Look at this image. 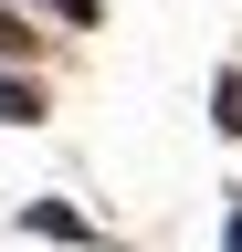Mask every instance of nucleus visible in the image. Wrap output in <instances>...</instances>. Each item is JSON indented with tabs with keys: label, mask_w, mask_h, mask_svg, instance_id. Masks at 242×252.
<instances>
[{
	"label": "nucleus",
	"mask_w": 242,
	"mask_h": 252,
	"mask_svg": "<svg viewBox=\"0 0 242 252\" xmlns=\"http://www.w3.org/2000/svg\"><path fill=\"white\" fill-rule=\"evenodd\" d=\"M21 220H32V231H42V242H95V231H84V220H74L64 200H32V210H21Z\"/></svg>",
	"instance_id": "f257e3e1"
},
{
	"label": "nucleus",
	"mask_w": 242,
	"mask_h": 252,
	"mask_svg": "<svg viewBox=\"0 0 242 252\" xmlns=\"http://www.w3.org/2000/svg\"><path fill=\"white\" fill-rule=\"evenodd\" d=\"M42 116V84H21V74H0V126H32Z\"/></svg>",
	"instance_id": "f03ea898"
},
{
	"label": "nucleus",
	"mask_w": 242,
	"mask_h": 252,
	"mask_svg": "<svg viewBox=\"0 0 242 252\" xmlns=\"http://www.w3.org/2000/svg\"><path fill=\"white\" fill-rule=\"evenodd\" d=\"M210 105H221L210 126H232V137H242V74H221V84H210Z\"/></svg>",
	"instance_id": "7ed1b4c3"
},
{
	"label": "nucleus",
	"mask_w": 242,
	"mask_h": 252,
	"mask_svg": "<svg viewBox=\"0 0 242 252\" xmlns=\"http://www.w3.org/2000/svg\"><path fill=\"white\" fill-rule=\"evenodd\" d=\"M221 252H242V210H232V231H221Z\"/></svg>",
	"instance_id": "20e7f679"
},
{
	"label": "nucleus",
	"mask_w": 242,
	"mask_h": 252,
	"mask_svg": "<svg viewBox=\"0 0 242 252\" xmlns=\"http://www.w3.org/2000/svg\"><path fill=\"white\" fill-rule=\"evenodd\" d=\"M0 42H21V32H11V21H0Z\"/></svg>",
	"instance_id": "39448f33"
}]
</instances>
